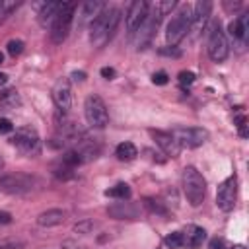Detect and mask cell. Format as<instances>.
I'll return each instance as SVG.
<instances>
[{
    "label": "cell",
    "instance_id": "4",
    "mask_svg": "<svg viewBox=\"0 0 249 249\" xmlns=\"http://www.w3.org/2000/svg\"><path fill=\"white\" fill-rule=\"evenodd\" d=\"M191 18H193L191 8H189V6H183V8L169 19V23H167V27H165V39H167L171 45H177V43L189 33V29H191Z\"/></svg>",
    "mask_w": 249,
    "mask_h": 249
},
{
    "label": "cell",
    "instance_id": "18",
    "mask_svg": "<svg viewBox=\"0 0 249 249\" xmlns=\"http://www.w3.org/2000/svg\"><path fill=\"white\" fill-rule=\"evenodd\" d=\"M107 210H109V214H111V216L121 218V220H124V218L132 220V218H136V214H138V210H136L130 202H115V204H113V206H109Z\"/></svg>",
    "mask_w": 249,
    "mask_h": 249
},
{
    "label": "cell",
    "instance_id": "32",
    "mask_svg": "<svg viewBox=\"0 0 249 249\" xmlns=\"http://www.w3.org/2000/svg\"><path fill=\"white\" fill-rule=\"evenodd\" d=\"M237 128H239V134H241V136H247V123H245V117H239V119H237Z\"/></svg>",
    "mask_w": 249,
    "mask_h": 249
},
{
    "label": "cell",
    "instance_id": "33",
    "mask_svg": "<svg viewBox=\"0 0 249 249\" xmlns=\"http://www.w3.org/2000/svg\"><path fill=\"white\" fill-rule=\"evenodd\" d=\"M101 76H103L105 80H113V78H115V68H109V66L101 68Z\"/></svg>",
    "mask_w": 249,
    "mask_h": 249
},
{
    "label": "cell",
    "instance_id": "6",
    "mask_svg": "<svg viewBox=\"0 0 249 249\" xmlns=\"http://www.w3.org/2000/svg\"><path fill=\"white\" fill-rule=\"evenodd\" d=\"M35 185H37V179L25 173H10V175L0 177V191L8 195H25L33 191Z\"/></svg>",
    "mask_w": 249,
    "mask_h": 249
},
{
    "label": "cell",
    "instance_id": "11",
    "mask_svg": "<svg viewBox=\"0 0 249 249\" xmlns=\"http://www.w3.org/2000/svg\"><path fill=\"white\" fill-rule=\"evenodd\" d=\"M235 196H237V181L235 177H228L226 181L220 183L218 193H216V204L224 210L230 212L235 204Z\"/></svg>",
    "mask_w": 249,
    "mask_h": 249
},
{
    "label": "cell",
    "instance_id": "23",
    "mask_svg": "<svg viewBox=\"0 0 249 249\" xmlns=\"http://www.w3.org/2000/svg\"><path fill=\"white\" fill-rule=\"evenodd\" d=\"M0 103L6 105V107H16V105H19V95H18V91H16V89H4V91L0 93Z\"/></svg>",
    "mask_w": 249,
    "mask_h": 249
},
{
    "label": "cell",
    "instance_id": "41",
    "mask_svg": "<svg viewBox=\"0 0 249 249\" xmlns=\"http://www.w3.org/2000/svg\"><path fill=\"white\" fill-rule=\"evenodd\" d=\"M2 62H4V54L0 53V64H2Z\"/></svg>",
    "mask_w": 249,
    "mask_h": 249
},
{
    "label": "cell",
    "instance_id": "2",
    "mask_svg": "<svg viewBox=\"0 0 249 249\" xmlns=\"http://www.w3.org/2000/svg\"><path fill=\"white\" fill-rule=\"evenodd\" d=\"M183 191L191 206H198L204 200L206 195V181L204 177L195 169V167H185L183 169Z\"/></svg>",
    "mask_w": 249,
    "mask_h": 249
},
{
    "label": "cell",
    "instance_id": "31",
    "mask_svg": "<svg viewBox=\"0 0 249 249\" xmlns=\"http://www.w3.org/2000/svg\"><path fill=\"white\" fill-rule=\"evenodd\" d=\"M14 130V124L10 119H0V134H8Z\"/></svg>",
    "mask_w": 249,
    "mask_h": 249
},
{
    "label": "cell",
    "instance_id": "12",
    "mask_svg": "<svg viewBox=\"0 0 249 249\" xmlns=\"http://www.w3.org/2000/svg\"><path fill=\"white\" fill-rule=\"evenodd\" d=\"M53 101L60 113H66L72 105V91H70V82L68 78H58L54 88H53Z\"/></svg>",
    "mask_w": 249,
    "mask_h": 249
},
{
    "label": "cell",
    "instance_id": "22",
    "mask_svg": "<svg viewBox=\"0 0 249 249\" xmlns=\"http://www.w3.org/2000/svg\"><path fill=\"white\" fill-rule=\"evenodd\" d=\"M105 195H107V196H113V198H119V200H124V198L130 196V187H128L126 183H119V185H115L113 189H107Z\"/></svg>",
    "mask_w": 249,
    "mask_h": 249
},
{
    "label": "cell",
    "instance_id": "21",
    "mask_svg": "<svg viewBox=\"0 0 249 249\" xmlns=\"http://www.w3.org/2000/svg\"><path fill=\"white\" fill-rule=\"evenodd\" d=\"M115 154H117V158H119L121 161H128V160H134L138 152H136V146H134L132 142H121V144L117 146Z\"/></svg>",
    "mask_w": 249,
    "mask_h": 249
},
{
    "label": "cell",
    "instance_id": "39",
    "mask_svg": "<svg viewBox=\"0 0 249 249\" xmlns=\"http://www.w3.org/2000/svg\"><path fill=\"white\" fill-rule=\"evenodd\" d=\"M230 249H245L243 245H233V247H230Z\"/></svg>",
    "mask_w": 249,
    "mask_h": 249
},
{
    "label": "cell",
    "instance_id": "29",
    "mask_svg": "<svg viewBox=\"0 0 249 249\" xmlns=\"http://www.w3.org/2000/svg\"><path fill=\"white\" fill-rule=\"evenodd\" d=\"M91 228H93V222H91V220H84V222H80V224L74 226V230H76L78 233H88Z\"/></svg>",
    "mask_w": 249,
    "mask_h": 249
},
{
    "label": "cell",
    "instance_id": "20",
    "mask_svg": "<svg viewBox=\"0 0 249 249\" xmlns=\"http://www.w3.org/2000/svg\"><path fill=\"white\" fill-rule=\"evenodd\" d=\"M228 29H230V35L231 37L245 39V35H247V16H239L237 19H233Z\"/></svg>",
    "mask_w": 249,
    "mask_h": 249
},
{
    "label": "cell",
    "instance_id": "26",
    "mask_svg": "<svg viewBox=\"0 0 249 249\" xmlns=\"http://www.w3.org/2000/svg\"><path fill=\"white\" fill-rule=\"evenodd\" d=\"M21 51H23V41H19V39H12V41H8V53H10L12 56L21 54Z\"/></svg>",
    "mask_w": 249,
    "mask_h": 249
},
{
    "label": "cell",
    "instance_id": "24",
    "mask_svg": "<svg viewBox=\"0 0 249 249\" xmlns=\"http://www.w3.org/2000/svg\"><path fill=\"white\" fill-rule=\"evenodd\" d=\"M163 243L171 249H177V247H183V231H171L165 235Z\"/></svg>",
    "mask_w": 249,
    "mask_h": 249
},
{
    "label": "cell",
    "instance_id": "9",
    "mask_svg": "<svg viewBox=\"0 0 249 249\" xmlns=\"http://www.w3.org/2000/svg\"><path fill=\"white\" fill-rule=\"evenodd\" d=\"M171 136L179 144V148H196L206 142L208 132L198 126H189V128H175L171 130Z\"/></svg>",
    "mask_w": 249,
    "mask_h": 249
},
{
    "label": "cell",
    "instance_id": "28",
    "mask_svg": "<svg viewBox=\"0 0 249 249\" xmlns=\"http://www.w3.org/2000/svg\"><path fill=\"white\" fill-rule=\"evenodd\" d=\"M193 82H195V74L193 72H189V70L179 72V84L181 86H191Z\"/></svg>",
    "mask_w": 249,
    "mask_h": 249
},
{
    "label": "cell",
    "instance_id": "19",
    "mask_svg": "<svg viewBox=\"0 0 249 249\" xmlns=\"http://www.w3.org/2000/svg\"><path fill=\"white\" fill-rule=\"evenodd\" d=\"M60 4H62V2H47V4L41 8V12H39V23H41L43 27H47V25L53 23L54 16H56L58 10H60Z\"/></svg>",
    "mask_w": 249,
    "mask_h": 249
},
{
    "label": "cell",
    "instance_id": "40",
    "mask_svg": "<svg viewBox=\"0 0 249 249\" xmlns=\"http://www.w3.org/2000/svg\"><path fill=\"white\" fill-rule=\"evenodd\" d=\"M4 167V160H2V156H0V169Z\"/></svg>",
    "mask_w": 249,
    "mask_h": 249
},
{
    "label": "cell",
    "instance_id": "27",
    "mask_svg": "<svg viewBox=\"0 0 249 249\" xmlns=\"http://www.w3.org/2000/svg\"><path fill=\"white\" fill-rule=\"evenodd\" d=\"M18 4L16 2H6V0H0V23L6 19V16L16 8Z\"/></svg>",
    "mask_w": 249,
    "mask_h": 249
},
{
    "label": "cell",
    "instance_id": "17",
    "mask_svg": "<svg viewBox=\"0 0 249 249\" xmlns=\"http://www.w3.org/2000/svg\"><path fill=\"white\" fill-rule=\"evenodd\" d=\"M64 220H66V214H64L62 210H58V208H49V210H45V212H41V214L37 216V224L43 226V228L58 226V224H62Z\"/></svg>",
    "mask_w": 249,
    "mask_h": 249
},
{
    "label": "cell",
    "instance_id": "13",
    "mask_svg": "<svg viewBox=\"0 0 249 249\" xmlns=\"http://www.w3.org/2000/svg\"><path fill=\"white\" fill-rule=\"evenodd\" d=\"M146 14H148V2L136 0V2L130 4L128 12H126V16H124V19H126V31H128L130 35L140 27V23L144 21Z\"/></svg>",
    "mask_w": 249,
    "mask_h": 249
},
{
    "label": "cell",
    "instance_id": "37",
    "mask_svg": "<svg viewBox=\"0 0 249 249\" xmlns=\"http://www.w3.org/2000/svg\"><path fill=\"white\" fill-rule=\"evenodd\" d=\"M72 76H74V78H76V80H80V82H82V80H84V78H86V74H84V72H74V74H72Z\"/></svg>",
    "mask_w": 249,
    "mask_h": 249
},
{
    "label": "cell",
    "instance_id": "3",
    "mask_svg": "<svg viewBox=\"0 0 249 249\" xmlns=\"http://www.w3.org/2000/svg\"><path fill=\"white\" fill-rule=\"evenodd\" d=\"M74 10H76V4H72V2H62L60 4V10H58V14L54 16V19L51 23V41L54 45H60L68 37L70 25H72V19H74Z\"/></svg>",
    "mask_w": 249,
    "mask_h": 249
},
{
    "label": "cell",
    "instance_id": "10",
    "mask_svg": "<svg viewBox=\"0 0 249 249\" xmlns=\"http://www.w3.org/2000/svg\"><path fill=\"white\" fill-rule=\"evenodd\" d=\"M12 144L21 150L23 154H37L39 148H41V140H39V134L31 128V126H23V128H18L16 134L12 136Z\"/></svg>",
    "mask_w": 249,
    "mask_h": 249
},
{
    "label": "cell",
    "instance_id": "1",
    "mask_svg": "<svg viewBox=\"0 0 249 249\" xmlns=\"http://www.w3.org/2000/svg\"><path fill=\"white\" fill-rule=\"evenodd\" d=\"M121 12L117 8H105L91 23H89V41L93 47H103L115 33Z\"/></svg>",
    "mask_w": 249,
    "mask_h": 249
},
{
    "label": "cell",
    "instance_id": "15",
    "mask_svg": "<svg viewBox=\"0 0 249 249\" xmlns=\"http://www.w3.org/2000/svg\"><path fill=\"white\" fill-rule=\"evenodd\" d=\"M210 10H212V4L210 2H196L195 4V10L191 12L193 18H191V27L195 31H200L204 27V23L208 21V16H210Z\"/></svg>",
    "mask_w": 249,
    "mask_h": 249
},
{
    "label": "cell",
    "instance_id": "8",
    "mask_svg": "<svg viewBox=\"0 0 249 249\" xmlns=\"http://www.w3.org/2000/svg\"><path fill=\"white\" fill-rule=\"evenodd\" d=\"M228 53H230V45H228L226 33L222 31L220 21H216L208 35V56L214 62H222V60H226Z\"/></svg>",
    "mask_w": 249,
    "mask_h": 249
},
{
    "label": "cell",
    "instance_id": "7",
    "mask_svg": "<svg viewBox=\"0 0 249 249\" xmlns=\"http://www.w3.org/2000/svg\"><path fill=\"white\" fill-rule=\"evenodd\" d=\"M84 115H86V121L95 128H103L109 123L107 107H105V103H103V99L99 95H88L86 97Z\"/></svg>",
    "mask_w": 249,
    "mask_h": 249
},
{
    "label": "cell",
    "instance_id": "38",
    "mask_svg": "<svg viewBox=\"0 0 249 249\" xmlns=\"http://www.w3.org/2000/svg\"><path fill=\"white\" fill-rule=\"evenodd\" d=\"M6 82H8V76H6V74H2V72H0V86H4V84H6Z\"/></svg>",
    "mask_w": 249,
    "mask_h": 249
},
{
    "label": "cell",
    "instance_id": "34",
    "mask_svg": "<svg viewBox=\"0 0 249 249\" xmlns=\"http://www.w3.org/2000/svg\"><path fill=\"white\" fill-rule=\"evenodd\" d=\"M10 222H12V214L0 210V226H6V224H10Z\"/></svg>",
    "mask_w": 249,
    "mask_h": 249
},
{
    "label": "cell",
    "instance_id": "14",
    "mask_svg": "<svg viewBox=\"0 0 249 249\" xmlns=\"http://www.w3.org/2000/svg\"><path fill=\"white\" fill-rule=\"evenodd\" d=\"M152 136L156 138V144L167 154V156H171V158H175V156H179V152H181V148H179V144L175 142V138L171 136V132H161V130H152Z\"/></svg>",
    "mask_w": 249,
    "mask_h": 249
},
{
    "label": "cell",
    "instance_id": "35",
    "mask_svg": "<svg viewBox=\"0 0 249 249\" xmlns=\"http://www.w3.org/2000/svg\"><path fill=\"white\" fill-rule=\"evenodd\" d=\"M62 249H80V245L74 243V241H64L62 243Z\"/></svg>",
    "mask_w": 249,
    "mask_h": 249
},
{
    "label": "cell",
    "instance_id": "5",
    "mask_svg": "<svg viewBox=\"0 0 249 249\" xmlns=\"http://www.w3.org/2000/svg\"><path fill=\"white\" fill-rule=\"evenodd\" d=\"M161 16H163V14L160 12L158 4H148V14H146L144 21L140 23V27L134 31V33H136V45H138V49H144V47L152 41V37H154L158 25H160V21H161Z\"/></svg>",
    "mask_w": 249,
    "mask_h": 249
},
{
    "label": "cell",
    "instance_id": "36",
    "mask_svg": "<svg viewBox=\"0 0 249 249\" xmlns=\"http://www.w3.org/2000/svg\"><path fill=\"white\" fill-rule=\"evenodd\" d=\"M161 54H173V56H179V51L173 49V47H171V51H169V49H161Z\"/></svg>",
    "mask_w": 249,
    "mask_h": 249
},
{
    "label": "cell",
    "instance_id": "30",
    "mask_svg": "<svg viewBox=\"0 0 249 249\" xmlns=\"http://www.w3.org/2000/svg\"><path fill=\"white\" fill-rule=\"evenodd\" d=\"M152 82H154V84H158V86H165V84L169 82V78H167V74H165V72H161V70H160V72H156V74L152 76Z\"/></svg>",
    "mask_w": 249,
    "mask_h": 249
},
{
    "label": "cell",
    "instance_id": "25",
    "mask_svg": "<svg viewBox=\"0 0 249 249\" xmlns=\"http://www.w3.org/2000/svg\"><path fill=\"white\" fill-rule=\"evenodd\" d=\"M23 247V241L21 239H16V237H4L0 239V249H21Z\"/></svg>",
    "mask_w": 249,
    "mask_h": 249
},
{
    "label": "cell",
    "instance_id": "16",
    "mask_svg": "<svg viewBox=\"0 0 249 249\" xmlns=\"http://www.w3.org/2000/svg\"><path fill=\"white\" fill-rule=\"evenodd\" d=\"M206 239V231L200 226H187V230L183 231V245L185 247H200L202 241Z\"/></svg>",
    "mask_w": 249,
    "mask_h": 249
}]
</instances>
